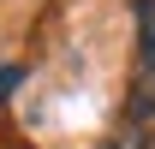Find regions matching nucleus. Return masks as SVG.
<instances>
[{"label":"nucleus","instance_id":"1","mask_svg":"<svg viewBox=\"0 0 155 149\" xmlns=\"http://www.w3.org/2000/svg\"><path fill=\"white\" fill-rule=\"evenodd\" d=\"M131 119H155V60H137V78H131Z\"/></svg>","mask_w":155,"mask_h":149},{"label":"nucleus","instance_id":"3","mask_svg":"<svg viewBox=\"0 0 155 149\" xmlns=\"http://www.w3.org/2000/svg\"><path fill=\"white\" fill-rule=\"evenodd\" d=\"M18 84H24V66H0V101L18 90Z\"/></svg>","mask_w":155,"mask_h":149},{"label":"nucleus","instance_id":"2","mask_svg":"<svg viewBox=\"0 0 155 149\" xmlns=\"http://www.w3.org/2000/svg\"><path fill=\"white\" fill-rule=\"evenodd\" d=\"M137 30H143V60H155V0L137 6Z\"/></svg>","mask_w":155,"mask_h":149},{"label":"nucleus","instance_id":"4","mask_svg":"<svg viewBox=\"0 0 155 149\" xmlns=\"http://www.w3.org/2000/svg\"><path fill=\"white\" fill-rule=\"evenodd\" d=\"M114 149H143V143H137V137H131V131H125V137H119V143Z\"/></svg>","mask_w":155,"mask_h":149}]
</instances>
